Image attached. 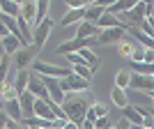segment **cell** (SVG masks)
I'll return each mask as SVG.
<instances>
[{
    "label": "cell",
    "mask_w": 154,
    "mask_h": 129,
    "mask_svg": "<svg viewBox=\"0 0 154 129\" xmlns=\"http://www.w3.org/2000/svg\"><path fill=\"white\" fill-rule=\"evenodd\" d=\"M60 106H62L67 120H69V122H74L76 127H81V122H83V118H85V111H88V106H90V104L85 102L81 95L64 92V99H62V104H60Z\"/></svg>",
    "instance_id": "cell-1"
},
{
    "label": "cell",
    "mask_w": 154,
    "mask_h": 129,
    "mask_svg": "<svg viewBox=\"0 0 154 129\" xmlns=\"http://www.w3.org/2000/svg\"><path fill=\"white\" fill-rule=\"evenodd\" d=\"M60 88H62V92H83L90 88V81L78 76V74H74V71H69L67 76L60 78Z\"/></svg>",
    "instance_id": "cell-2"
},
{
    "label": "cell",
    "mask_w": 154,
    "mask_h": 129,
    "mask_svg": "<svg viewBox=\"0 0 154 129\" xmlns=\"http://www.w3.org/2000/svg\"><path fill=\"white\" fill-rule=\"evenodd\" d=\"M127 28L124 26H113V28H101V30L94 35V44H113V42H120L124 37Z\"/></svg>",
    "instance_id": "cell-3"
},
{
    "label": "cell",
    "mask_w": 154,
    "mask_h": 129,
    "mask_svg": "<svg viewBox=\"0 0 154 129\" xmlns=\"http://www.w3.org/2000/svg\"><path fill=\"white\" fill-rule=\"evenodd\" d=\"M129 85L134 88V90H143L145 95L152 97L154 95V76L152 74H140V71H136V74H131L129 76Z\"/></svg>",
    "instance_id": "cell-4"
},
{
    "label": "cell",
    "mask_w": 154,
    "mask_h": 129,
    "mask_svg": "<svg viewBox=\"0 0 154 129\" xmlns=\"http://www.w3.org/2000/svg\"><path fill=\"white\" fill-rule=\"evenodd\" d=\"M32 69L37 74H44V76H55V78H62L69 74V67H58V64H48V62H42V60H32Z\"/></svg>",
    "instance_id": "cell-5"
},
{
    "label": "cell",
    "mask_w": 154,
    "mask_h": 129,
    "mask_svg": "<svg viewBox=\"0 0 154 129\" xmlns=\"http://www.w3.org/2000/svg\"><path fill=\"white\" fill-rule=\"evenodd\" d=\"M26 90L32 92L35 97H39V99H44V102H48V99H51V97H48V92H46V85H44V81H42V76H37V71H35V74H30V71H28Z\"/></svg>",
    "instance_id": "cell-6"
},
{
    "label": "cell",
    "mask_w": 154,
    "mask_h": 129,
    "mask_svg": "<svg viewBox=\"0 0 154 129\" xmlns=\"http://www.w3.org/2000/svg\"><path fill=\"white\" fill-rule=\"evenodd\" d=\"M51 28H53V21L48 19V16H44V19L37 23L35 32H32V44L42 49V46H44V42L48 39V35H51Z\"/></svg>",
    "instance_id": "cell-7"
},
{
    "label": "cell",
    "mask_w": 154,
    "mask_h": 129,
    "mask_svg": "<svg viewBox=\"0 0 154 129\" xmlns=\"http://www.w3.org/2000/svg\"><path fill=\"white\" fill-rule=\"evenodd\" d=\"M94 44V37H74V39H69V42H62V44L55 49V53H71V51H78L81 46H92Z\"/></svg>",
    "instance_id": "cell-8"
},
{
    "label": "cell",
    "mask_w": 154,
    "mask_h": 129,
    "mask_svg": "<svg viewBox=\"0 0 154 129\" xmlns=\"http://www.w3.org/2000/svg\"><path fill=\"white\" fill-rule=\"evenodd\" d=\"M37 51H39V46H35V44L21 46L19 51H16V67H19V69H26L28 64H30L32 60H35Z\"/></svg>",
    "instance_id": "cell-9"
},
{
    "label": "cell",
    "mask_w": 154,
    "mask_h": 129,
    "mask_svg": "<svg viewBox=\"0 0 154 129\" xmlns=\"http://www.w3.org/2000/svg\"><path fill=\"white\" fill-rule=\"evenodd\" d=\"M2 111L7 113V118H12V120H16V122L23 120V115H21V106H19V97L2 99Z\"/></svg>",
    "instance_id": "cell-10"
},
{
    "label": "cell",
    "mask_w": 154,
    "mask_h": 129,
    "mask_svg": "<svg viewBox=\"0 0 154 129\" xmlns=\"http://www.w3.org/2000/svg\"><path fill=\"white\" fill-rule=\"evenodd\" d=\"M0 44H2V51L9 53V55H14V53L23 46V44H21V39L16 37V35H12V32H7L5 37H0Z\"/></svg>",
    "instance_id": "cell-11"
},
{
    "label": "cell",
    "mask_w": 154,
    "mask_h": 129,
    "mask_svg": "<svg viewBox=\"0 0 154 129\" xmlns=\"http://www.w3.org/2000/svg\"><path fill=\"white\" fill-rule=\"evenodd\" d=\"M94 26L101 30V28H113V26H124L127 28V23H122V21L117 19V14H110V12H103L99 19L94 21Z\"/></svg>",
    "instance_id": "cell-12"
},
{
    "label": "cell",
    "mask_w": 154,
    "mask_h": 129,
    "mask_svg": "<svg viewBox=\"0 0 154 129\" xmlns=\"http://www.w3.org/2000/svg\"><path fill=\"white\" fill-rule=\"evenodd\" d=\"M83 14H85V7H69V12L64 14V19H62V28L78 23V21L83 19Z\"/></svg>",
    "instance_id": "cell-13"
},
{
    "label": "cell",
    "mask_w": 154,
    "mask_h": 129,
    "mask_svg": "<svg viewBox=\"0 0 154 129\" xmlns=\"http://www.w3.org/2000/svg\"><path fill=\"white\" fill-rule=\"evenodd\" d=\"M120 111H122V115L127 118V120H129L131 124H134V127H140V122H143V115H140V113H138V111L134 109V106H131V104H124V106H122Z\"/></svg>",
    "instance_id": "cell-14"
},
{
    "label": "cell",
    "mask_w": 154,
    "mask_h": 129,
    "mask_svg": "<svg viewBox=\"0 0 154 129\" xmlns=\"http://www.w3.org/2000/svg\"><path fill=\"white\" fill-rule=\"evenodd\" d=\"M19 14L28 23H35V0H23L19 5Z\"/></svg>",
    "instance_id": "cell-15"
},
{
    "label": "cell",
    "mask_w": 154,
    "mask_h": 129,
    "mask_svg": "<svg viewBox=\"0 0 154 129\" xmlns=\"http://www.w3.org/2000/svg\"><path fill=\"white\" fill-rule=\"evenodd\" d=\"M106 12V7H101V5H97V2H90V5H85V14H83V19L85 21H92L94 23L101 14Z\"/></svg>",
    "instance_id": "cell-16"
},
{
    "label": "cell",
    "mask_w": 154,
    "mask_h": 129,
    "mask_svg": "<svg viewBox=\"0 0 154 129\" xmlns=\"http://www.w3.org/2000/svg\"><path fill=\"white\" fill-rule=\"evenodd\" d=\"M78 55H81V58H83L85 62L90 64L92 69H97V67L101 64V60H99V55H94V53L90 51V46H81V49H78Z\"/></svg>",
    "instance_id": "cell-17"
},
{
    "label": "cell",
    "mask_w": 154,
    "mask_h": 129,
    "mask_svg": "<svg viewBox=\"0 0 154 129\" xmlns=\"http://www.w3.org/2000/svg\"><path fill=\"white\" fill-rule=\"evenodd\" d=\"M99 28L92 23V21H81L78 23V30H76V37H94Z\"/></svg>",
    "instance_id": "cell-18"
},
{
    "label": "cell",
    "mask_w": 154,
    "mask_h": 129,
    "mask_svg": "<svg viewBox=\"0 0 154 129\" xmlns=\"http://www.w3.org/2000/svg\"><path fill=\"white\" fill-rule=\"evenodd\" d=\"M110 99H113V104H115L117 109H122L124 104H129L127 92H124V88H120V85H115V88H113V92H110Z\"/></svg>",
    "instance_id": "cell-19"
},
{
    "label": "cell",
    "mask_w": 154,
    "mask_h": 129,
    "mask_svg": "<svg viewBox=\"0 0 154 129\" xmlns=\"http://www.w3.org/2000/svg\"><path fill=\"white\" fill-rule=\"evenodd\" d=\"M71 71H74V74H78V76H83V78H88V81L92 78V67L85 62V60H81V62H76V64H71Z\"/></svg>",
    "instance_id": "cell-20"
},
{
    "label": "cell",
    "mask_w": 154,
    "mask_h": 129,
    "mask_svg": "<svg viewBox=\"0 0 154 129\" xmlns=\"http://www.w3.org/2000/svg\"><path fill=\"white\" fill-rule=\"evenodd\" d=\"M46 14H48V0H35V23H39Z\"/></svg>",
    "instance_id": "cell-21"
},
{
    "label": "cell",
    "mask_w": 154,
    "mask_h": 129,
    "mask_svg": "<svg viewBox=\"0 0 154 129\" xmlns=\"http://www.w3.org/2000/svg\"><path fill=\"white\" fill-rule=\"evenodd\" d=\"M26 83H28V69H19L16 81H14V92H16V95L23 92V90H26Z\"/></svg>",
    "instance_id": "cell-22"
},
{
    "label": "cell",
    "mask_w": 154,
    "mask_h": 129,
    "mask_svg": "<svg viewBox=\"0 0 154 129\" xmlns=\"http://www.w3.org/2000/svg\"><path fill=\"white\" fill-rule=\"evenodd\" d=\"M0 12L9 14V16H16L19 14V2H14V0H0Z\"/></svg>",
    "instance_id": "cell-23"
},
{
    "label": "cell",
    "mask_w": 154,
    "mask_h": 129,
    "mask_svg": "<svg viewBox=\"0 0 154 129\" xmlns=\"http://www.w3.org/2000/svg\"><path fill=\"white\" fill-rule=\"evenodd\" d=\"M138 30L140 32H145V35H147V37H154V28H152V16H145V19L140 21V23H138Z\"/></svg>",
    "instance_id": "cell-24"
},
{
    "label": "cell",
    "mask_w": 154,
    "mask_h": 129,
    "mask_svg": "<svg viewBox=\"0 0 154 129\" xmlns=\"http://www.w3.org/2000/svg\"><path fill=\"white\" fill-rule=\"evenodd\" d=\"M131 67H134V71H140V74H152V62H143V60H131Z\"/></svg>",
    "instance_id": "cell-25"
},
{
    "label": "cell",
    "mask_w": 154,
    "mask_h": 129,
    "mask_svg": "<svg viewBox=\"0 0 154 129\" xmlns=\"http://www.w3.org/2000/svg\"><path fill=\"white\" fill-rule=\"evenodd\" d=\"M129 76H131V71L122 69V71L115 76V85H120V88H129Z\"/></svg>",
    "instance_id": "cell-26"
},
{
    "label": "cell",
    "mask_w": 154,
    "mask_h": 129,
    "mask_svg": "<svg viewBox=\"0 0 154 129\" xmlns=\"http://www.w3.org/2000/svg\"><path fill=\"white\" fill-rule=\"evenodd\" d=\"M108 124H110L108 115H99V118H94V129H106Z\"/></svg>",
    "instance_id": "cell-27"
},
{
    "label": "cell",
    "mask_w": 154,
    "mask_h": 129,
    "mask_svg": "<svg viewBox=\"0 0 154 129\" xmlns=\"http://www.w3.org/2000/svg\"><path fill=\"white\" fill-rule=\"evenodd\" d=\"M143 62H154V49H147L145 46V51H143Z\"/></svg>",
    "instance_id": "cell-28"
},
{
    "label": "cell",
    "mask_w": 154,
    "mask_h": 129,
    "mask_svg": "<svg viewBox=\"0 0 154 129\" xmlns=\"http://www.w3.org/2000/svg\"><path fill=\"white\" fill-rule=\"evenodd\" d=\"M67 2V7H85V5H90L88 0H64Z\"/></svg>",
    "instance_id": "cell-29"
},
{
    "label": "cell",
    "mask_w": 154,
    "mask_h": 129,
    "mask_svg": "<svg viewBox=\"0 0 154 129\" xmlns=\"http://www.w3.org/2000/svg\"><path fill=\"white\" fill-rule=\"evenodd\" d=\"M117 127H120V129H129V127H134V124L129 122L127 118H122V120H120V122H117Z\"/></svg>",
    "instance_id": "cell-30"
},
{
    "label": "cell",
    "mask_w": 154,
    "mask_h": 129,
    "mask_svg": "<svg viewBox=\"0 0 154 129\" xmlns=\"http://www.w3.org/2000/svg\"><path fill=\"white\" fill-rule=\"evenodd\" d=\"M122 53L124 55H131V53H134V46L131 44H122Z\"/></svg>",
    "instance_id": "cell-31"
},
{
    "label": "cell",
    "mask_w": 154,
    "mask_h": 129,
    "mask_svg": "<svg viewBox=\"0 0 154 129\" xmlns=\"http://www.w3.org/2000/svg\"><path fill=\"white\" fill-rule=\"evenodd\" d=\"M5 124H7V113H5L2 109H0V129L5 127Z\"/></svg>",
    "instance_id": "cell-32"
},
{
    "label": "cell",
    "mask_w": 154,
    "mask_h": 129,
    "mask_svg": "<svg viewBox=\"0 0 154 129\" xmlns=\"http://www.w3.org/2000/svg\"><path fill=\"white\" fill-rule=\"evenodd\" d=\"M115 0H97V5H101V7H108V5H113Z\"/></svg>",
    "instance_id": "cell-33"
},
{
    "label": "cell",
    "mask_w": 154,
    "mask_h": 129,
    "mask_svg": "<svg viewBox=\"0 0 154 129\" xmlns=\"http://www.w3.org/2000/svg\"><path fill=\"white\" fill-rule=\"evenodd\" d=\"M7 32H9V30H7V26H5V23H2V21H0V37H5Z\"/></svg>",
    "instance_id": "cell-34"
},
{
    "label": "cell",
    "mask_w": 154,
    "mask_h": 129,
    "mask_svg": "<svg viewBox=\"0 0 154 129\" xmlns=\"http://www.w3.org/2000/svg\"><path fill=\"white\" fill-rule=\"evenodd\" d=\"M0 109H2V97H0Z\"/></svg>",
    "instance_id": "cell-35"
},
{
    "label": "cell",
    "mask_w": 154,
    "mask_h": 129,
    "mask_svg": "<svg viewBox=\"0 0 154 129\" xmlns=\"http://www.w3.org/2000/svg\"><path fill=\"white\" fill-rule=\"evenodd\" d=\"M88 2H97V0H88Z\"/></svg>",
    "instance_id": "cell-36"
}]
</instances>
